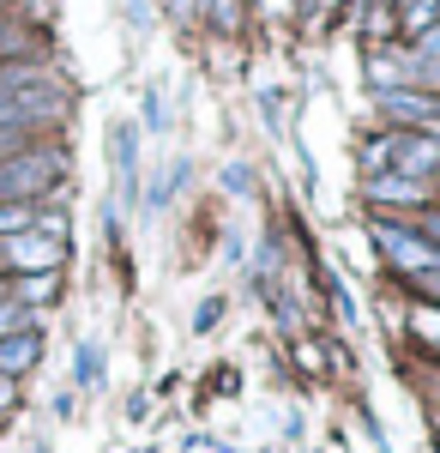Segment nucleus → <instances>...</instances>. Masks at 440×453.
<instances>
[{
	"label": "nucleus",
	"instance_id": "obj_1",
	"mask_svg": "<svg viewBox=\"0 0 440 453\" xmlns=\"http://www.w3.org/2000/svg\"><path fill=\"white\" fill-rule=\"evenodd\" d=\"M61 175H67V151H55V145L12 151V157L0 164V206H31L36 194H49Z\"/></svg>",
	"mask_w": 440,
	"mask_h": 453
},
{
	"label": "nucleus",
	"instance_id": "obj_2",
	"mask_svg": "<svg viewBox=\"0 0 440 453\" xmlns=\"http://www.w3.org/2000/svg\"><path fill=\"white\" fill-rule=\"evenodd\" d=\"M362 164H368L374 175H416V181H422L429 170H440V140L435 134H405V127H398V134L374 140Z\"/></svg>",
	"mask_w": 440,
	"mask_h": 453
},
{
	"label": "nucleus",
	"instance_id": "obj_3",
	"mask_svg": "<svg viewBox=\"0 0 440 453\" xmlns=\"http://www.w3.org/2000/svg\"><path fill=\"white\" fill-rule=\"evenodd\" d=\"M109 151H115V206H127L139 188V127L133 121H121V127H109ZM102 206V224L115 230L121 224V211Z\"/></svg>",
	"mask_w": 440,
	"mask_h": 453
},
{
	"label": "nucleus",
	"instance_id": "obj_4",
	"mask_svg": "<svg viewBox=\"0 0 440 453\" xmlns=\"http://www.w3.org/2000/svg\"><path fill=\"white\" fill-rule=\"evenodd\" d=\"M374 242H380V254H386L392 266H405V273H435V266H440V248L422 242V236H410V230L374 224Z\"/></svg>",
	"mask_w": 440,
	"mask_h": 453
},
{
	"label": "nucleus",
	"instance_id": "obj_5",
	"mask_svg": "<svg viewBox=\"0 0 440 453\" xmlns=\"http://www.w3.org/2000/svg\"><path fill=\"white\" fill-rule=\"evenodd\" d=\"M0 254H6V266H19V273H55V266H61V236L19 230V236L0 242Z\"/></svg>",
	"mask_w": 440,
	"mask_h": 453
},
{
	"label": "nucleus",
	"instance_id": "obj_6",
	"mask_svg": "<svg viewBox=\"0 0 440 453\" xmlns=\"http://www.w3.org/2000/svg\"><path fill=\"white\" fill-rule=\"evenodd\" d=\"M36 357H42V339H36V326H31V333H12V339H0V375H6V381H19L25 369H36Z\"/></svg>",
	"mask_w": 440,
	"mask_h": 453
},
{
	"label": "nucleus",
	"instance_id": "obj_7",
	"mask_svg": "<svg viewBox=\"0 0 440 453\" xmlns=\"http://www.w3.org/2000/svg\"><path fill=\"white\" fill-rule=\"evenodd\" d=\"M429 194V181H416V175H368V200L380 206H392V200H422Z\"/></svg>",
	"mask_w": 440,
	"mask_h": 453
},
{
	"label": "nucleus",
	"instance_id": "obj_8",
	"mask_svg": "<svg viewBox=\"0 0 440 453\" xmlns=\"http://www.w3.org/2000/svg\"><path fill=\"white\" fill-rule=\"evenodd\" d=\"M187 181V157H175L163 175H151V188H145V211H157V206H170L175 200V188Z\"/></svg>",
	"mask_w": 440,
	"mask_h": 453
},
{
	"label": "nucleus",
	"instance_id": "obj_9",
	"mask_svg": "<svg viewBox=\"0 0 440 453\" xmlns=\"http://www.w3.org/2000/svg\"><path fill=\"white\" fill-rule=\"evenodd\" d=\"M19 230H36V206H0V236H19Z\"/></svg>",
	"mask_w": 440,
	"mask_h": 453
},
{
	"label": "nucleus",
	"instance_id": "obj_10",
	"mask_svg": "<svg viewBox=\"0 0 440 453\" xmlns=\"http://www.w3.org/2000/svg\"><path fill=\"white\" fill-rule=\"evenodd\" d=\"M12 333H31V309L25 303H0V339H12Z\"/></svg>",
	"mask_w": 440,
	"mask_h": 453
},
{
	"label": "nucleus",
	"instance_id": "obj_11",
	"mask_svg": "<svg viewBox=\"0 0 440 453\" xmlns=\"http://www.w3.org/2000/svg\"><path fill=\"white\" fill-rule=\"evenodd\" d=\"M435 19H440V6H435V0H410V6H405V25H410V31H429Z\"/></svg>",
	"mask_w": 440,
	"mask_h": 453
},
{
	"label": "nucleus",
	"instance_id": "obj_12",
	"mask_svg": "<svg viewBox=\"0 0 440 453\" xmlns=\"http://www.w3.org/2000/svg\"><path fill=\"white\" fill-rule=\"evenodd\" d=\"M145 127H151V134H163V127H170V104H163L157 91H145Z\"/></svg>",
	"mask_w": 440,
	"mask_h": 453
},
{
	"label": "nucleus",
	"instance_id": "obj_13",
	"mask_svg": "<svg viewBox=\"0 0 440 453\" xmlns=\"http://www.w3.org/2000/svg\"><path fill=\"white\" fill-rule=\"evenodd\" d=\"M12 151H25V127H12V121H0V164H6Z\"/></svg>",
	"mask_w": 440,
	"mask_h": 453
},
{
	"label": "nucleus",
	"instance_id": "obj_14",
	"mask_svg": "<svg viewBox=\"0 0 440 453\" xmlns=\"http://www.w3.org/2000/svg\"><path fill=\"white\" fill-rule=\"evenodd\" d=\"M217 314H224V296H205L200 309H193V326H200V333H205V326H217Z\"/></svg>",
	"mask_w": 440,
	"mask_h": 453
},
{
	"label": "nucleus",
	"instance_id": "obj_15",
	"mask_svg": "<svg viewBox=\"0 0 440 453\" xmlns=\"http://www.w3.org/2000/svg\"><path fill=\"white\" fill-rule=\"evenodd\" d=\"M49 290H55V279H49V273H31V279H25V303H42Z\"/></svg>",
	"mask_w": 440,
	"mask_h": 453
},
{
	"label": "nucleus",
	"instance_id": "obj_16",
	"mask_svg": "<svg viewBox=\"0 0 440 453\" xmlns=\"http://www.w3.org/2000/svg\"><path fill=\"white\" fill-rule=\"evenodd\" d=\"M416 333H422V339H435V345H440V314H435V309H416Z\"/></svg>",
	"mask_w": 440,
	"mask_h": 453
},
{
	"label": "nucleus",
	"instance_id": "obj_17",
	"mask_svg": "<svg viewBox=\"0 0 440 453\" xmlns=\"http://www.w3.org/2000/svg\"><path fill=\"white\" fill-rule=\"evenodd\" d=\"M224 188H230V194H247L254 181H247V170H241V164H230V170H224Z\"/></svg>",
	"mask_w": 440,
	"mask_h": 453
},
{
	"label": "nucleus",
	"instance_id": "obj_18",
	"mask_svg": "<svg viewBox=\"0 0 440 453\" xmlns=\"http://www.w3.org/2000/svg\"><path fill=\"white\" fill-rule=\"evenodd\" d=\"M79 381H97V345L79 350Z\"/></svg>",
	"mask_w": 440,
	"mask_h": 453
},
{
	"label": "nucleus",
	"instance_id": "obj_19",
	"mask_svg": "<svg viewBox=\"0 0 440 453\" xmlns=\"http://www.w3.org/2000/svg\"><path fill=\"white\" fill-rule=\"evenodd\" d=\"M19 49H25V36H19L12 25H6V19H0V55H19Z\"/></svg>",
	"mask_w": 440,
	"mask_h": 453
},
{
	"label": "nucleus",
	"instance_id": "obj_20",
	"mask_svg": "<svg viewBox=\"0 0 440 453\" xmlns=\"http://www.w3.org/2000/svg\"><path fill=\"white\" fill-rule=\"evenodd\" d=\"M422 242H435V248H440V211H435V218H422Z\"/></svg>",
	"mask_w": 440,
	"mask_h": 453
},
{
	"label": "nucleus",
	"instance_id": "obj_21",
	"mask_svg": "<svg viewBox=\"0 0 440 453\" xmlns=\"http://www.w3.org/2000/svg\"><path fill=\"white\" fill-rule=\"evenodd\" d=\"M422 55H440V31H422Z\"/></svg>",
	"mask_w": 440,
	"mask_h": 453
},
{
	"label": "nucleus",
	"instance_id": "obj_22",
	"mask_svg": "<svg viewBox=\"0 0 440 453\" xmlns=\"http://www.w3.org/2000/svg\"><path fill=\"white\" fill-rule=\"evenodd\" d=\"M416 279H422V284H429V290L440 296V266H435V273H416Z\"/></svg>",
	"mask_w": 440,
	"mask_h": 453
},
{
	"label": "nucleus",
	"instance_id": "obj_23",
	"mask_svg": "<svg viewBox=\"0 0 440 453\" xmlns=\"http://www.w3.org/2000/svg\"><path fill=\"white\" fill-rule=\"evenodd\" d=\"M326 6H332V0H302V12H326Z\"/></svg>",
	"mask_w": 440,
	"mask_h": 453
},
{
	"label": "nucleus",
	"instance_id": "obj_24",
	"mask_svg": "<svg viewBox=\"0 0 440 453\" xmlns=\"http://www.w3.org/2000/svg\"><path fill=\"white\" fill-rule=\"evenodd\" d=\"M6 399H12V381H6V375H0V405H6Z\"/></svg>",
	"mask_w": 440,
	"mask_h": 453
},
{
	"label": "nucleus",
	"instance_id": "obj_25",
	"mask_svg": "<svg viewBox=\"0 0 440 453\" xmlns=\"http://www.w3.org/2000/svg\"><path fill=\"white\" fill-rule=\"evenodd\" d=\"M271 6H284V0H271Z\"/></svg>",
	"mask_w": 440,
	"mask_h": 453
},
{
	"label": "nucleus",
	"instance_id": "obj_26",
	"mask_svg": "<svg viewBox=\"0 0 440 453\" xmlns=\"http://www.w3.org/2000/svg\"><path fill=\"white\" fill-rule=\"evenodd\" d=\"M435 6H440V0H435Z\"/></svg>",
	"mask_w": 440,
	"mask_h": 453
}]
</instances>
